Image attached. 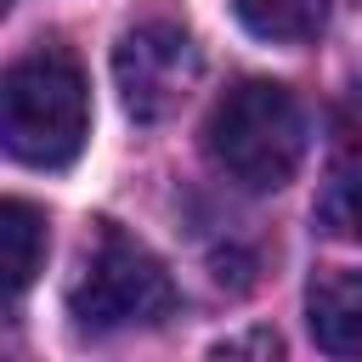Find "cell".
I'll return each mask as SVG.
<instances>
[{"instance_id":"52a82bcc","label":"cell","mask_w":362,"mask_h":362,"mask_svg":"<svg viewBox=\"0 0 362 362\" xmlns=\"http://www.w3.org/2000/svg\"><path fill=\"white\" fill-rule=\"evenodd\" d=\"M238 23L272 45H305L328 23V0H232Z\"/></svg>"},{"instance_id":"7a4b0ae2","label":"cell","mask_w":362,"mask_h":362,"mask_svg":"<svg viewBox=\"0 0 362 362\" xmlns=\"http://www.w3.org/2000/svg\"><path fill=\"white\" fill-rule=\"evenodd\" d=\"M204 153L226 181H238L249 192L288 187L305 158V113H300L294 90L277 79L232 85L204 119Z\"/></svg>"},{"instance_id":"277c9868","label":"cell","mask_w":362,"mask_h":362,"mask_svg":"<svg viewBox=\"0 0 362 362\" xmlns=\"http://www.w3.org/2000/svg\"><path fill=\"white\" fill-rule=\"evenodd\" d=\"M198 40L181 17H141L119 34L113 45V79H119V96H124V113L141 119V124H158L170 119L187 90L198 85Z\"/></svg>"},{"instance_id":"ba28073f","label":"cell","mask_w":362,"mask_h":362,"mask_svg":"<svg viewBox=\"0 0 362 362\" xmlns=\"http://www.w3.org/2000/svg\"><path fill=\"white\" fill-rule=\"evenodd\" d=\"M317 215H322V226L334 238H362V153H345L328 170V187H322Z\"/></svg>"},{"instance_id":"8992f818","label":"cell","mask_w":362,"mask_h":362,"mask_svg":"<svg viewBox=\"0 0 362 362\" xmlns=\"http://www.w3.org/2000/svg\"><path fill=\"white\" fill-rule=\"evenodd\" d=\"M45 260V215L23 198H6L0 204V272H6V294L17 300L34 272Z\"/></svg>"},{"instance_id":"3957f363","label":"cell","mask_w":362,"mask_h":362,"mask_svg":"<svg viewBox=\"0 0 362 362\" xmlns=\"http://www.w3.org/2000/svg\"><path fill=\"white\" fill-rule=\"evenodd\" d=\"M68 311L90 334L147 328V322H164L175 311V283L147 243H136L113 221H96V238L85 243L79 277L68 288Z\"/></svg>"},{"instance_id":"6da1fadb","label":"cell","mask_w":362,"mask_h":362,"mask_svg":"<svg viewBox=\"0 0 362 362\" xmlns=\"http://www.w3.org/2000/svg\"><path fill=\"white\" fill-rule=\"evenodd\" d=\"M90 130V90L68 51L40 45L17 57L0 79V136L17 164L62 170L79 158Z\"/></svg>"},{"instance_id":"5b68a950","label":"cell","mask_w":362,"mask_h":362,"mask_svg":"<svg viewBox=\"0 0 362 362\" xmlns=\"http://www.w3.org/2000/svg\"><path fill=\"white\" fill-rule=\"evenodd\" d=\"M305 328L328 356H362V272H317L305 288Z\"/></svg>"},{"instance_id":"9c48e42d","label":"cell","mask_w":362,"mask_h":362,"mask_svg":"<svg viewBox=\"0 0 362 362\" xmlns=\"http://www.w3.org/2000/svg\"><path fill=\"white\" fill-rule=\"evenodd\" d=\"M238 351H272V356H277L283 345H277V334H249V339H232V345H221V356H238Z\"/></svg>"}]
</instances>
